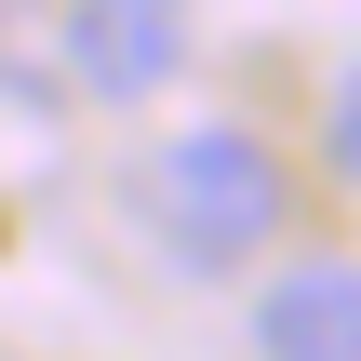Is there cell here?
Instances as JSON below:
<instances>
[{
    "mask_svg": "<svg viewBox=\"0 0 361 361\" xmlns=\"http://www.w3.org/2000/svg\"><path fill=\"white\" fill-rule=\"evenodd\" d=\"M188 67V0H67V80L107 107H147Z\"/></svg>",
    "mask_w": 361,
    "mask_h": 361,
    "instance_id": "cell-2",
    "label": "cell"
},
{
    "mask_svg": "<svg viewBox=\"0 0 361 361\" xmlns=\"http://www.w3.org/2000/svg\"><path fill=\"white\" fill-rule=\"evenodd\" d=\"M281 214H295V174H281V147H255L241 121H201V134L161 147V241H174L188 268L268 255Z\"/></svg>",
    "mask_w": 361,
    "mask_h": 361,
    "instance_id": "cell-1",
    "label": "cell"
},
{
    "mask_svg": "<svg viewBox=\"0 0 361 361\" xmlns=\"http://www.w3.org/2000/svg\"><path fill=\"white\" fill-rule=\"evenodd\" d=\"M255 361H361V255H295L255 295Z\"/></svg>",
    "mask_w": 361,
    "mask_h": 361,
    "instance_id": "cell-3",
    "label": "cell"
},
{
    "mask_svg": "<svg viewBox=\"0 0 361 361\" xmlns=\"http://www.w3.org/2000/svg\"><path fill=\"white\" fill-rule=\"evenodd\" d=\"M335 161H348V174H361V80H348V94H335Z\"/></svg>",
    "mask_w": 361,
    "mask_h": 361,
    "instance_id": "cell-4",
    "label": "cell"
}]
</instances>
